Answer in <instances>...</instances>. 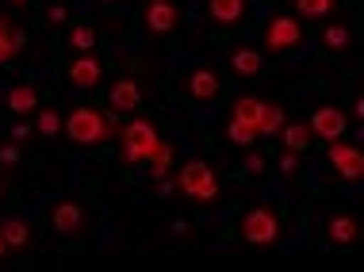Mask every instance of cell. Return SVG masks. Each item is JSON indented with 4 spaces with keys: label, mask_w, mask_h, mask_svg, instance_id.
<instances>
[{
    "label": "cell",
    "mask_w": 364,
    "mask_h": 272,
    "mask_svg": "<svg viewBox=\"0 0 364 272\" xmlns=\"http://www.w3.org/2000/svg\"><path fill=\"white\" fill-rule=\"evenodd\" d=\"M62 131L73 146H100V142L112 138V119H107V111L81 104V108L70 111V119L62 123Z\"/></svg>",
    "instance_id": "obj_1"
},
{
    "label": "cell",
    "mask_w": 364,
    "mask_h": 272,
    "mask_svg": "<svg viewBox=\"0 0 364 272\" xmlns=\"http://www.w3.org/2000/svg\"><path fill=\"white\" fill-rule=\"evenodd\" d=\"M261 43L264 50L272 54H291L295 46L303 43V19L291 16V12H277L264 19V31H261Z\"/></svg>",
    "instance_id": "obj_2"
},
{
    "label": "cell",
    "mask_w": 364,
    "mask_h": 272,
    "mask_svg": "<svg viewBox=\"0 0 364 272\" xmlns=\"http://www.w3.org/2000/svg\"><path fill=\"white\" fill-rule=\"evenodd\" d=\"M157 138H161V134H157V127H154L150 119H131L123 127V138H119L123 165H142L146 158H150V150H154Z\"/></svg>",
    "instance_id": "obj_3"
},
{
    "label": "cell",
    "mask_w": 364,
    "mask_h": 272,
    "mask_svg": "<svg viewBox=\"0 0 364 272\" xmlns=\"http://www.w3.org/2000/svg\"><path fill=\"white\" fill-rule=\"evenodd\" d=\"M176 188H181L184 196H192V200L211 203L215 196H219V177H215V169L208 161H188L181 173H176Z\"/></svg>",
    "instance_id": "obj_4"
},
{
    "label": "cell",
    "mask_w": 364,
    "mask_h": 272,
    "mask_svg": "<svg viewBox=\"0 0 364 272\" xmlns=\"http://www.w3.org/2000/svg\"><path fill=\"white\" fill-rule=\"evenodd\" d=\"M242 238L250 241V246H272V241L280 238V219L272 207H250L238 222Z\"/></svg>",
    "instance_id": "obj_5"
},
{
    "label": "cell",
    "mask_w": 364,
    "mask_h": 272,
    "mask_svg": "<svg viewBox=\"0 0 364 272\" xmlns=\"http://www.w3.org/2000/svg\"><path fill=\"white\" fill-rule=\"evenodd\" d=\"M307 127H311L314 138L333 142V138H346V131H349V115L341 111V108H333V104H322V108H314V111H311Z\"/></svg>",
    "instance_id": "obj_6"
},
{
    "label": "cell",
    "mask_w": 364,
    "mask_h": 272,
    "mask_svg": "<svg viewBox=\"0 0 364 272\" xmlns=\"http://www.w3.org/2000/svg\"><path fill=\"white\" fill-rule=\"evenodd\" d=\"M326 158H330V165L346 180H360L364 177V150H360V146H353L346 138H333L330 150H326Z\"/></svg>",
    "instance_id": "obj_7"
},
{
    "label": "cell",
    "mask_w": 364,
    "mask_h": 272,
    "mask_svg": "<svg viewBox=\"0 0 364 272\" xmlns=\"http://www.w3.org/2000/svg\"><path fill=\"white\" fill-rule=\"evenodd\" d=\"M50 227L65 238H77L85 230V207L77 200H58L50 207Z\"/></svg>",
    "instance_id": "obj_8"
},
{
    "label": "cell",
    "mask_w": 364,
    "mask_h": 272,
    "mask_svg": "<svg viewBox=\"0 0 364 272\" xmlns=\"http://www.w3.org/2000/svg\"><path fill=\"white\" fill-rule=\"evenodd\" d=\"M146 31L150 35H169L176 31V23H181V12H176V4L173 0H146Z\"/></svg>",
    "instance_id": "obj_9"
},
{
    "label": "cell",
    "mask_w": 364,
    "mask_h": 272,
    "mask_svg": "<svg viewBox=\"0 0 364 272\" xmlns=\"http://www.w3.org/2000/svg\"><path fill=\"white\" fill-rule=\"evenodd\" d=\"M184 89H188V100L196 104H211L223 96V81L215 70H192L188 77H184Z\"/></svg>",
    "instance_id": "obj_10"
},
{
    "label": "cell",
    "mask_w": 364,
    "mask_h": 272,
    "mask_svg": "<svg viewBox=\"0 0 364 272\" xmlns=\"http://www.w3.org/2000/svg\"><path fill=\"white\" fill-rule=\"evenodd\" d=\"M65 77H70V85H77V89H96L104 81V65L96 54H77L70 62V70H65Z\"/></svg>",
    "instance_id": "obj_11"
},
{
    "label": "cell",
    "mask_w": 364,
    "mask_h": 272,
    "mask_svg": "<svg viewBox=\"0 0 364 272\" xmlns=\"http://www.w3.org/2000/svg\"><path fill=\"white\" fill-rule=\"evenodd\" d=\"M107 104H112L115 111H139V104H142V89H139V81L134 77H119V81L112 85V92H107Z\"/></svg>",
    "instance_id": "obj_12"
},
{
    "label": "cell",
    "mask_w": 364,
    "mask_h": 272,
    "mask_svg": "<svg viewBox=\"0 0 364 272\" xmlns=\"http://www.w3.org/2000/svg\"><path fill=\"white\" fill-rule=\"evenodd\" d=\"M208 16L219 27H234L245 19V0H208Z\"/></svg>",
    "instance_id": "obj_13"
},
{
    "label": "cell",
    "mask_w": 364,
    "mask_h": 272,
    "mask_svg": "<svg viewBox=\"0 0 364 272\" xmlns=\"http://www.w3.org/2000/svg\"><path fill=\"white\" fill-rule=\"evenodd\" d=\"M31 234H35V230H31V222H27V219H4V222H0V238H4L8 249H27V246H31Z\"/></svg>",
    "instance_id": "obj_14"
},
{
    "label": "cell",
    "mask_w": 364,
    "mask_h": 272,
    "mask_svg": "<svg viewBox=\"0 0 364 272\" xmlns=\"http://www.w3.org/2000/svg\"><path fill=\"white\" fill-rule=\"evenodd\" d=\"M230 65L238 77H257L264 70V54L257 50V46H238V50L230 54Z\"/></svg>",
    "instance_id": "obj_15"
},
{
    "label": "cell",
    "mask_w": 364,
    "mask_h": 272,
    "mask_svg": "<svg viewBox=\"0 0 364 272\" xmlns=\"http://www.w3.org/2000/svg\"><path fill=\"white\" fill-rule=\"evenodd\" d=\"M23 43H27V31H23V27H12L4 16H0V65L12 62L16 50H23Z\"/></svg>",
    "instance_id": "obj_16"
},
{
    "label": "cell",
    "mask_w": 364,
    "mask_h": 272,
    "mask_svg": "<svg viewBox=\"0 0 364 272\" xmlns=\"http://www.w3.org/2000/svg\"><path fill=\"white\" fill-rule=\"evenodd\" d=\"M277 134H280L284 150H291V153H307V150H311V138H314L307 123H284Z\"/></svg>",
    "instance_id": "obj_17"
},
{
    "label": "cell",
    "mask_w": 364,
    "mask_h": 272,
    "mask_svg": "<svg viewBox=\"0 0 364 272\" xmlns=\"http://www.w3.org/2000/svg\"><path fill=\"white\" fill-rule=\"evenodd\" d=\"M326 234H330L333 246H353L357 234H360V227H357V219H353V215H333L326 222Z\"/></svg>",
    "instance_id": "obj_18"
},
{
    "label": "cell",
    "mask_w": 364,
    "mask_h": 272,
    "mask_svg": "<svg viewBox=\"0 0 364 272\" xmlns=\"http://www.w3.org/2000/svg\"><path fill=\"white\" fill-rule=\"evenodd\" d=\"M38 108V89L35 85H16L12 92H8V111L12 115H31Z\"/></svg>",
    "instance_id": "obj_19"
},
{
    "label": "cell",
    "mask_w": 364,
    "mask_h": 272,
    "mask_svg": "<svg viewBox=\"0 0 364 272\" xmlns=\"http://www.w3.org/2000/svg\"><path fill=\"white\" fill-rule=\"evenodd\" d=\"M322 46H326L330 54H338V58L349 54L353 50V31H349L346 23H330L326 31H322Z\"/></svg>",
    "instance_id": "obj_20"
},
{
    "label": "cell",
    "mask_w": 364,
    "mask_h": 272,
    "mask_svg": "<svg viewBox=\"0 0 364 272\" xmlns=\"http://www.w3.org/2000/svg\"><path fill=\"white\" fill-rule=\"evenodd\" d=\"M284 123H288V111H284V104H269L264 100V108H261V123H257V134L261 138H272Z\"/></svg>",
    "instance_id": "obj_21"
},
{
    "label": "cell",
    "mask_w": 364,
    "mask_h": 272,
    "mask_svg": "<svg viewBox=\"0 0 364 272\" xmlns=\"http://www.w3.org/2000/svg\"><path fill=\"white\" fill-rule=\"evenodd\" d=\"M261 108H264L261 96H238V100H234V119L250 123V127L257 131V123H261Z\"/></svg>",
    "instance_id": "obj_22"
},
{
    "label": "cell",
    "mask_w": 364,
    "mask_h": 272,
    "mask_svg": "<svg viewBox=\"0 0 364 272\" xmlns=\"http://www.w3.org/2000/svg\"><path fill=\"white\" fill-rule=\"evenodd\" d=\"M146 165L154 169V177L161 180V177H169V165H173V146L165 142V138H157L154 142V150H150V158H146Z\"/></svg>",
    "instance_id": "obj_23"
},
{
    "label": "cell",
    "mask_w": 364,
    "mask_h": 272,
    "mask_svg": "<svg viewBox=\"0 0 364 272\" xmlns=\"http://www.w3.org/2000/svg\"><path fill=\"white\" fill-rule=\"evenodd\" d=\"M38 115H35V131L43 134V138H58L62 134V111H54V108H35Z\"/></svg>",
    "instance_id": "obj_24"
},
{
    "label": "cell",
    "mask_w": 364,
    "mask_h": 272,
    "mask_svg": "<svg viewBox=\"0 0 364 272\" xmlns=\"http://www.w3.org/2000/svg\"><path fill=\"white\" fill-rule=\"evenodd\" d=\"M226 138H230L234 146H242V150H253V142H257L261 134L253 131L250 123H242V119H234V115H230V123H226Z\"/></svg>",
    "instance_id": "obj_25"
},
{
    "label": "cell",
    "mask_w": 364,
    "mask_h": 272,
    "mask_svg": "<svg viewBox=\"0 0 364 272\" xmlns=\"http://www.w3.org/2000/svg\"><path fill=\"white\" fill-rule=\"evenodd\" d=\"M333 4L338 0H295V16L299 19H322L333 12Z\"/></svg>",
    "instance_id": "obj_26"
},
{
    "label": "cell",
    "mask_w": 364,
    "mask_h": 272,
    "mask_svg": "<svg viewBox=\"0 0 364 272\" xmlns=\"http://www.w3.org/2000/svg\"><path fill=\"white\" fill-rule=\"evenodd\" d=\"M70 43H73V50H96V27H88V23H73L70 27Z\"/></svg>",
    "instance_id": "obj_27"
},
{
    "label": "cell",
    "mask_w": 364,
    "mask_h": 272,
    "mask_svg": "<svg viewBox=\"0 0 364 272\" xmlns=\"http://www.w3.org/2000/svg\"><path fill=\"white\" fill-rule=\"evenodd\" d=\"M65 19H70V8H65V4H50V8H46V23L62 27Z\"/></svg>",
    "instance_id": "obj_28"
},
{
    "label": "cell",
    "mask_w": 364,
    "mask_h": 272,
    "mask_svg": "<svg viewBox=\"0 0 364 272\" xmlns=\"http://www.w3.org/2000/svg\"><path fill=\"white\" fill-rule=\"evenodd\" d=\"M295 169H299V153L284 150V153H280V173H284V177H291Z\"/></svg>",
    "instance_id": "obj_29"
},
{
    "label": "cell",
    "mask_w": 364,
    "mask_h": 272,
    "mask_svg": "<svg viewBox=\"0 0 364 272\" xmlns=\"http://www.w3.org/2000/svg\"><path fill=\"white\" fill-rule=\"evenodd\" d=\"M245 173H250V177H261V173H264V158H261V153L250 150V158H245Z\"/></svg>",
    "instance_id": "obj_30"
},
{
    "label": "cell",
    "mask_w": 364,
    "mask_h": 272,
    "mask_svg": "<svg viewBox=\"0 0 364 272\" xmlns=\"http://www.w3.org/2000/svg\"><path fill=\"white\" fill-rule=\"evenodd\" d=\"M16 161H19L16 146H0V165H16Z\"/></svg>",
    "instance_id": "obj_31"
},
{
    "label": "cell",
    "mask_w": 364,
    "mask_h": 272,
    "mask_svg": "<svg viewBox=\"0 0 364 272\" xmlns=\"http://www.w3.org/2000/svg\"><path fill=\"white\" fill-rule=\"evenodd\" d=\"M23 138H31V127H27V123H16V127H12V142H23Z\"/></svg>",
    "instance_id": "obj_32"
},
{
    "label": "cell",
    "mask_w": 364,
    "mask_h": 272,
    "mask_svg": "<svg viewBox=\"0 0 364 272\" xmlns=\"http://www.w3.org/2000/svg\"><path fill=\"white\" fill-rule=\"evenodd\" d=\"M173 234H188V222H184V219H173Z\"/></svg>",
    "instance_id": "obj_33"
},
{
    "label": "cell",
    "mask_w": 364,
    "mask_h": 272,
    "mask_svg": "<svg viewBox=\"0 0 364 272\" xmlns=\"http://www.w3.org/2000/svg\"><path fill=\"white\" fill-rule=\"evenodd\" d=\"M4 249H8V246H4V238H0V257H4Z\"/></svg>",
    "instance_id": "obj_34"
},
{
    "label": "cell",
    "mask_w": 364,
    "mask_h": 272,
    "mask_svg": "<svg viewBox=\"0 0 364 272\" xmlns=\"http://www.w3.org/2000/svg\"><path fill=\"white\" fill-rule=\"evenodd\" d=\"M100 4H119V0H100Z\"/></svg>",
    "instance_id": "obj_35"
},
{
    "label": "cell",
    "mask_w": 364,
    "mask_h": 272,
    "mask_svg": "<svg viewBox=\"0 0 364 272\" xmlns=\"http://www.w3.org/2000/svg\"><path fill=\"white\" fill-rule=\"evenodd\" d=\"M0 196H4V180H0Z\"/></svg>",
    "instance_id": "obj_36"
},
{
    "label": "cell",
    "mask_w": 364,
    "mask_h": 272,
    "mask_svg": "<svg viewBox=\"0 0 364 272\" xmlns=\"http://www.w3.org/2000/svg\"><path fill=\"white\" fill-rule=\"evenodd\" d=\"M12 4H27V0H12Z\"/></svg>",
    "instance_id": "obj_37"
}]
</instances>
